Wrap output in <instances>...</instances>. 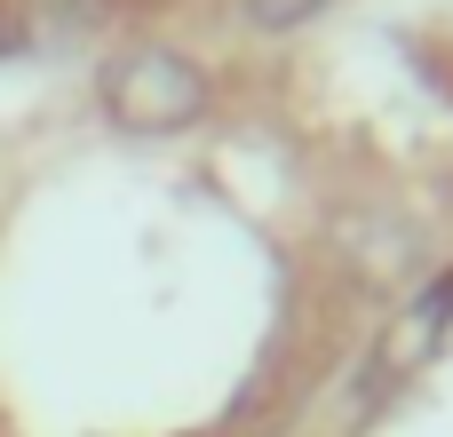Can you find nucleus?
Here are the masks:
<instances>
[{
	"instance_id": "f03ea898",
	"label": "nucleus",
	"mask_w": 453,
	"mask_h": 437,
	"mask_svg": "<svg viewBox=\"0 0 453 437\" xmlns=\"http://www.w3.org/2000/svg\"><path fill=\"white\" fill-rule=\"evenodd\" d=\"M319 0H247V16L263 24V32H287V24H303Z\"/></svg>"
},
{
	"instance_id": "f257e3e1",
	"label": "nucleus",
	"mask_w": 453,
	"mask_h": 437,
	"mask_svg": "<svg viewBox=\"0 0 453 437\" xmlns=\"http://www.w3.org/2000/svg\"><path fill=\"white\" fill-rule=\"evenodd\" d=\"M199 104H207V80H199L183 56H167V48L127 56L119 80H111V111H119L127 127H183Z\"/></svg>"
}]
</instances>
